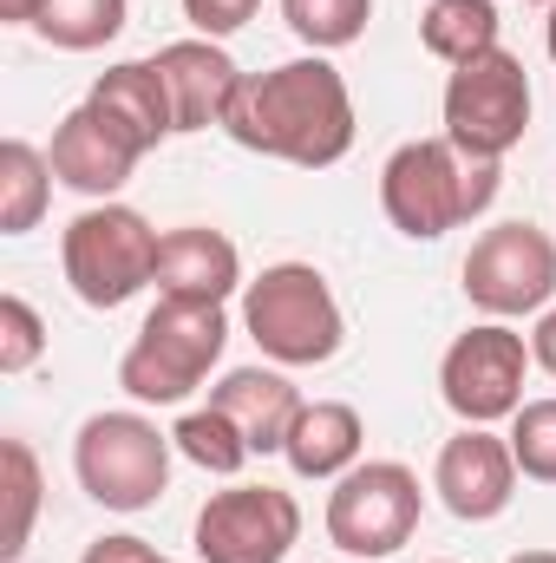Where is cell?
I'll return each instance as SVG.
<instances>
[{
	"label": "cell",
	"instance_id": "8fae6325",
	"mask_svg": "<svg viewBox=\"0 0 556 563\" xmlns=\"http://www.w3.org/2000/svg\"><path fill=\"white\" fill-rule=\"evenodd\" d=\"M190 538L203 563H288L301 544V505L281 485H230L210 492Z\"/></svg>",
	"mask_w": 556,
	"mask_h": 563
},
{
	"label": "cell",
	"instance_id": "1f68e13d",
	"mask_svg": "<svg viewBox=\"0 0 556 563\" xmlns=\"http://www.w3.org/2000/svg\"><path fill=\"white\" fill-rule=\"evenodd\" d=\"M544 46H551V66H556V7H551V20H544Z\"/></svg>",
	"mask_w": 556,
	"mask_h": 563
},
{
	"label": "cell",
	"instance_id": "836d02e7",
	"mask_svg": "<svg viewBox=\"0 0 556 563\" xmlns=\"http://www.w3.org/2000/svg\"><path fill=\"white\" fill-rule=\"evenodd\" d=\"M438 563H452V558H438Z\"/></svg>",
	"mask_w": 556,
	"mask_h": 563
},
{
	"label": "cell",
	"instance_id": "277c9868",
	"mask_svg": "<svg viewBox=\"0 0 556 563\" xmlns=\"http://www.w3.org/2000/svg\"><path fill=\"white\" fill-rule=\"evenodd\" d=\"M243 334L276 367H327L347 341V314L314 263H269L243 288Z\"/></svg>",
	"mask_w": 556,
	"mask_h": 563
},
{
	"label": "cell",
	"instance_id": "4fadbf2b",
	"mask_svg": "<svg viewBox=\"0 0 556 563\" xmlns=\"http://www.w3.org/2000/svg\"><path fill=\"white\" fill-rule=\"evenodd\" d=\"M46 157H53V177H59L66 190H79V197H92V203H112V197L132 184V170L144 164V151L125 139L99 106H73V112L53 125Z\"/></svg>",
	"mask_w": 556,
	"mask_h": 563
},
{
	"label": "cell",
	"instance_id": "8992f818",
	"mask_svg": "<svg viewBox=\"0 0 556 563\" xmlns=\"http://www.w3.org/2000/svg\"><path fill=\"white\" fill-rule=\"evenodd\" d=\"M157 230L144 223L132 203H92L66 223L59 236V269L73 282V295L86 308H125L132 295H144L157 282Z\"/></svg>",
	"mask_w": 556,
	"mask_h": 563
},
{
	"label": "cell",
	"instance_id": "7a4b0ae2",
	"mask_svg": "<svg viewBox=\"0 0 556 563\" xmlns=\"http://www.w3.org/2000/svg\"><path fill=\"white\" fill-rule=\"evenodd\" d=\"M498 164L465 157L452 139H413L380 164V210L407 243H438L498 203Z\"/></svg>",
	"mask_w": 556,
	"mask_h": 563
},
{
	"label": "cell",
	"instance_id": "e0dca14e",
	"mask_svg": "<svg viewBox=\"0 0 556 563\" xmlns=\"http://www.w3.org/2000/svg\"><path fill=\"white\" fill-rule=\"evenodd\" d=\"M210 407H223L230 420L243 426L249 452H281L288 445V426L301 420V387L281 374V367H230L216 387H210Z\"/></svg>",
	"mask_w": 556,
	"mask_h": 563
},
{
	"label": "cell",
	"instance_id": "f546056e",
	"mask_svg": "<svg viewBox=\"0 0 556 563\" xmlns=\"http://www.w3.org/2000/svg\"><path fill=\"white\" fill-rule=\"evenodd\" d=\"M33 13H40V0H0V20L7 26H33Z\"/></svg>",
	"mask_w": 556,
	"mask_h": 563
},
{
	"label": "cell",
	"instance_id": "f1b7e54d",
	"mask_svg": "<svg viewBox=\"0 0 556 563\" xmlns=\"http://www.w3.org/2000/svg\"><path fill=\"white\" fill-rule=\"evenodd\" d=\"M531 361L556 380V308H544V314H537V328H531Z\"/></svg>",
	"mask_w": 556,
	"mask_h": 563
},
{
	"label": "cell",
	"instance_id": "9c48e42d",
	"mask_svg": "<svg viewBox=\"0 0 556 563\" xmlns=\"http://www.w3.org/2000/svg\"><path fill=\"white\" fill-rule=\"evenodd\" d=\"M465 301L485 321H524L544 314L556 295V236L537 223H491L471 250H465Z\"/></svg>",
	"mask_w": 556,
	"mask_h": 563
},
{
	"label": "cell",
	"instance_id": "52a82bcc",
	"mask_svg": "<svg viewBox=\"0 0 556 563\" xmlns=\"http://www.w3.org/2000/svg\"><path fill=\"white\" fill-rule=\"evenodd\" d=\"M419 511H425V492H419L413 465H400V459H360L354 472L334 478L321 525H327V544L347 563H380L413 544Z\"/></svg>",
	"mask_w": 556,
	"mask_h": 563
},
{
	"label": "cell",
	"instance_id": "7c38bea8",
	"mask_svg": "<svg viewBox=\"0 0 556 563\" xmlns=\"http://www.w3.org/2000/svg\"><path fill=\"white\" fill-rule=\"evenodd\" d=\"M518 459H511V439H498L491 426H458L438 459H432V492L438 505L458 518V525H491L511 511L518 498Z\"/></svg>",
	"mask_w": 556,
	"mask_h": 563
},
{
	"label": "cell",
	"instance_id": "603a6c76",
	"mask_svg": "<svg viewBox=\"0 0 556 563\" xmlns=\"http://www.w3.org/2000/svg\"><path fill=\"white\" fill-rule=\"evenodd\" d=\"M281 20L308 53H341L367 33L374 0H281Z\"/></svg>",
	"mask_w": 556,
	"mask_h": 563
},
{
	"label": "cell",
	"instance_id": "4dcf8cb0",
	"mask_svg": "<svg viewBox=\"0 0 556 563\" xmlns=\"http://www.w3.org/2000/svg\"><path fill=\"white\" fill-rule=\"evenodd\" d=\"M511 563H556V551H518Z\"/></svg>",
	"mask_w": 556,
	"mask_h": 563
},
{
	"label": "cell",
	"instance_id": "4316f807",
	"mask_svg": "<svg viewBox=\"0 0 556 563\" xmlns=\"http://www.w3.org/2000/svg\"><path fill=\"white\" fill-rule=\"evenodd\" d=\"M256 13H263V0H184V20H190L203 40H230V33H243Z\"/></svg>",
	"mask_w": 556,
	"mask_h": 563
},
{
	"label": "cell",
	"instance_id": "7402d4cb",
	"mask_svg": "<svg viewBox=\"0 0 556 563\" xmlns=\"http://www.w3.org/2000/svg\"><path fill=\"white\" fill-rule=\"evenodd\" d=\"M170 439H177V452L190 459V465H203L210 478H236L256 452H249V439H243V426L230 420L223 407H197V413H184V420L170 426Z\"/></svg>",
	"mask_w": 556,
	"mask_h": 563
},
{
	"label": "cell",
	"instance_id": "ba28073f",
	"mask_svg": "<svg viewBox=\"0 0 556 563\" xmlns=\"http://www.w3.org/2000/svg\"><path fill=\"white\" fill-rule=\"evenodd\" d=\"M438 112H445L438 139H452L465 157L504 164L524 144V132H531V73H524V59L491 46L471 66H452Z\"/></svg>",
	"mask_w": 556,
	"mask_h": 563
},
{
	"label": "cell",
	"instance_id": "484cf974",
	"mask_svg": "<svg viewBox=\"0 0 556 563\" xmlns=\"http://www.w3.org/2000/svg\"><path fill=\"white\" fill-rule=\"evenodd\" d=\"M46 354V321L26 295H0V374H26Z\"/></svg>",
	"mask_w": 556,
	"mask_h": 563
},
{
	"label": "cell",
	"instance_id": "cb8c5ba5",
	"mask_svg": "<svg viewBox=\"0 0 556 563\" xmlns=\"http://www.w3.org/2000/svg\"><path fill=\"white\" fill-rule=\"evenodd\" d=\"M0 465H7V531H0V563H13L33 544V518H40V459L26 439H0Z\"/></svg>",
	"mask_w": 556,
	"mask_h": 563
},
{
	"label": "cell",
	"instance_id": "30bf717a",
	"mask_svg": "<svg viewBox=\"0 0 556 563\" xmlns=\"http://www.w3.org/2000/svg\"><path fill=\"white\" fill-rule=\"evenodd\" d=\"M531 341L511 321H478L465 328L445 361H438V400L465 426H498L524 407V380H531Z\"/></svg>",
	"mask_w": 556,
	"mask_h": 563
},
{
	"label": "cell",
	"instance_id": "d6986e66",
	"mask_svg": "<svg viewBox=\"0 0 556 563\" xmlns=\"http://www.w3.org/2000/svg\"><path fill=\"white\" fill-rule=\"evenodd\" d=\"M53 157L26 139H0V236H26L40 230L46 203H53Z\"/></svg>",
	"mask_w": 556,
	"mask_h": 563
},
{
	"label": "cell",
	"instance_id": "2e32d148",
	"mask_svg": "<svg viewBox=\"0 0 556 563\" xmlns=\"http://www.w3.org/2000/svg\"><path fill=\"white\" fill-rule=\"evenodd\" d=\"M86 106H99L125 139L138 144L144 157L157 151L164 139H177V112H170V92H164V73L157 59H119L92 79Z\"/></svg>",
	"mask_w": 556,
	"mask_h": 563
},
{
	"label": "cell",
	"instance_id": "44dd1931",
	"mask_svg": "<svg viewBox=\"0 0 556 563\" xmlns=\"http://www.w3.org/2000/svg\"><path fill=\"white\" fill-rule=\"evenodd\" d=\"M125 20H132V0H40L33 33L59 53H99L125 33Z\"/></svg>",
	"mask_w": 556,
	"mask_h": 563
},
{
	"label": "cell",
	"instance_id": "5bb4252c",
	"mask_svg": "<svg viewBox=\"0 0 556 563\" xmlns=\"http://www.w3.org/2000/svg\"><path fill=\"white\" fill-rule=\"evenodd\" d=\"M151 59H157V73H164L177 132H210V125H223V112H230V99H236V86H243V66L223 53V40L190 33V40L157 46Z\"/></svg>",
	"mask_w": 556,
	"mask_h": 563
},
{
	"label": "cell",
	"instance_id": "3957f363",
	"mask_svg": "<svg viewBox=\"0 0 556 563\" xmlns=\"http://www.w3.org/2000/svg\"><path fill=\"white\" fill-rule=\"evenodd\" d=\"M230 347V308L223 301H184V295H157V308L144 314L138 341L119 361V387L138 407H184L210 367Z\"/></svg>",
	"mask_w": 556,
	"mask_h": 563
},
{
	"label": "cell",
	"instance_id": "d4e9b609",
	"mask_svg": "<svg viewBox=\"0 0 556 563\" xmlns=\"http://www.w3.org/2000/svg\"><path fill=\"white\" fill-rule=\"evenodd\" d=\"M511 459L531 485H556V394L551 400H524L511 413Z\"/></svg>",
	"mask_w": 556,
	"mask_h": 563
},
{
	"label": "cell",
	"instance_id": "83f0119b",
	"mask_svg": "<svg viewBox=\"0 0 556 563\" xmlns=\"http://www.w3.org/2000/svg\"><path fill=\"white\" fill-rule=\"evenodd\" d=\"M79 563H164L144 538H132V531H119V538H92L86 544V558Z\"/></svg>",
	"mask_w": 556,
	"mask_h": 563
},
{
	"label": "cell",
	"instance_id": "e575fe53",
	"mask_svg": "<svg viewBox=\"0 0 556 563\" xmlns=\"http://www.w3.org/2000/svg\"><path fill=\"white\" fill-rule=\"evenodd\" d=\"M164 563H170V558H164Z\"/></svg>",
	"mask_w": 556,
	"mask_h": 563
},
{
	"label": "cell",
	"instance_id": "ac0fdd59",
	"mask_svg": "<svg viewBox=\"0 0 556 563\" xmlns=\"http://www.w3.org/2000/svg\"><path fill=\"white\" fill-rule=\"evenodd\" d=\"M360 445H367V420H360V407H347V400H308L301 420L288 426L281 459H288L294 478H327V485H334L341 472L360 465Z\"/></svg>",
	"mask_w": 556,
	"mask_h": 563
},
{
	"label": "cell",
	"instance_id": "6da1fadb",
	"mask_svg": "<svg viewBox=\"0 0 556 563\" xmlns=\"http://www.w3.org/2000/svg\"><path fill=\"white\" fill-rule=\"evenodd\" d=\"M223 132L256 157H276L294 170H327L354 151L360 119H354V92L334 73V59L301 53L269 73H243V86L223 112Z\"/></svg>",
	"mask_w": 556,
	"mask_h": 563
},
{
	"label": "cell",
	"instance_id": "9a60e30c",
	"mask_svg": "<svg viewBox=\"0 0 556 563\" xmlns=\"http://www.w3.org/2000/svg\"><path fill=\"white\" fill-rule=\"evenodd\" d=\"M236 288H249L243 276V250L210 230V223H177L157 243V295H184V301H230Z\"/></svg>",
	"mask_w": 556,
	"mask_h": 563
},
{
	"label": "cell",
	"instance_id": "5b68a950",
	"mask_svg": "<svg viewBox=\"0 0 556 563\" xmlns=\"http://www.w3.org/2000/svg\"><path fill=\"white\" fill-rule=\"evenodd\" d=\"M170 452H177V439L157 420L132 413V407L92 413L73 432V478L92 505L132 518V511H151L170 492Z\"/></svg>",
	"mask_w": 556,
	"mask_h": 563
},
{
	"label": "cell",
	"instance_id": "d6a6232c",
	"mask_svg": "<svg viewBox=\"0 0 556 563\" xmlns=\"http://www.w3.org/2000/svg\"><path fill=\"white\" fill-rule=\"evenodd\" d=\"M524 7H556V0H524Z\"/></svg>",
	"mask_w": 556,
	"mask_h": 563
},
{
	"label": "cell",
	"instance_id": "ffe728a7",
	"mask_svg": "<svg viewBox=\"0 0 556 563\" xmlns=\"http://www.w3.org/2000/svg\"><path fill=\"white\" fill-rule=\"evenodd\" d=\"M498 0H432L419 13V46L445 66H471L478 53L498 46Z\"/></svg>",
	"mask_w": 556,
	"mask_h": 563
}]
</instances>
